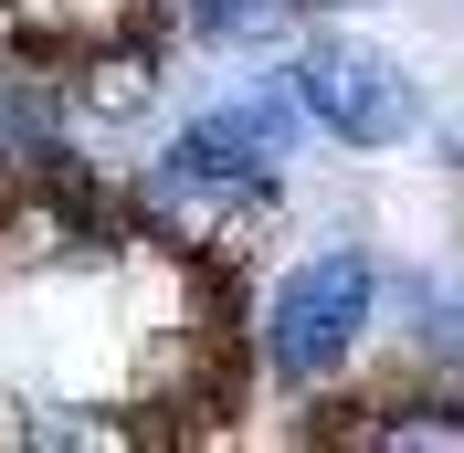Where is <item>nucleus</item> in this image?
Instances as JSON below:
<instances>
[{"label": "nucleus", "instance_id": "7", "mask_svg": "<svg viewBox=\"0 0 464 453\" xmlns=\"http://www.w3.org/2000/svg\"><path fill=\"white\" fill-rule=\"evenodd\" d=\"M159 11H179V0H159Z\"/></svg>", "mask_w": 464, "mask_h": 453}, {"label": "nucleus", "instance_id": "5", "mask_svg": "<svg viewBox=\"0 0 464 453\" xmlns=\"http://www.w3.org/2000/svg\"><path fill=\"white\" fill-rule=\"evenodd\" d=\"M306 22H348V11H380V0H295Z\"/></svg>", "mask_w": 464, "mask_h": 453}, {"label": "nucleus", "instance_id": "6", "mask_svg": "<svg viewBox=\"0 0 464 453\" xmlns=\"http://www.w3.org/2000/svg\"><path fill=\"white\" fill-rule=\"evenodd\" d=\"M433 148H443V169H464V116H443V127H433Z\"/></svg>", "mask_w": 464, "mask_h": 453}, {"label": "nucleus", "instance_id": "4", "mask_svg": "<svg viewBox=\"0 0 464 453\" xmlns=\"http://www.w3.org/2000/svg\"><path fill=\"white\" fill-rule=\"evenodd\" d=\"M190 43H211V53H243V43H264V32L295 22V0H179L169 11Z\"/></svg>", "mask_w": 464, "mask_h": 453}, {"label": "nucleus", "instance_id": "2", "mask_svg": "<svg viewBox=\"0 0 464 453\" xmlns=\"http://www.w3.org/2000/svg\"><path fill=\"white\" fill-rule=\"evenodd\" d=\"M285 74H295V95H306V127H317V138H338V148H359V159L411 148V138H422V116H433L401 53H380L370 32H338V22L306 32Z\"/></svg>", "mask_w": 464, "mask_h": 453}, {"label": "nucleus", "instance_id": "1", "mask_svg": "<svg viewBox=\"0 0 464 453\" xmlns=\"http://www.w3.org/2000/svg\"><path fill=\"white\" fill-rule=\"evenodd\" d=\"M370 338H380V254L370 243H317V254H295L285 275L264 284V306H254V359H264V380L295 390V400L338 390Z\"/></svg>", "mask_w": 464, "mask_h": 453}, {"label": "nucleus", "instance_id": "3", "mask_svg": "<svg viewBox=\"0 0 464 453\" xmlns=\"http://www.w3.org/2000/svg\"><path fill=\"white\" fill-rule=\"evenodd\" d=\"M63 95L85 127H138L159 95H169V53H159V32H106L85 53L63 63Z\"/></svg>", "mask_w": 464, "mask_h": 453}]
</instances>
